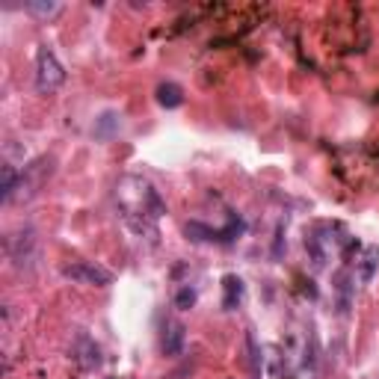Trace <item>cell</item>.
<instances>
[{
	"label": "cell",
	"mask_w": 379,
	"mask_h": 379,
	"mask_svg": "<svg viewBox=\"0 0 379 379\" xmlns=\"http://www.w3.org/2000/svg\"><path fill=\"white\" fill-rule=\"evenodd\" d=\"M116 202L121 208L125 222L137 234H146V231L158 234L154 222L166 214V205L151 181H146V178H140V175H125L116 184Z\"/></svg>",
	"instance_id": "obj_1"
},
{
	"label": "cell",
	"mask_w": 379,
	"mask_h": 379,
	"mask_svg": "<svg viewBox=\"0 0 379 379\" xmlns=\"http://www.w3.org/2000/svg\"><path fill=\"white\" fill-rule=\"evenodd\" d=\"M65 83V69L51 48L36 51V89L42 95H51Z\"/></svg>",
	"instance_id": "obj_2"
},
{
	"label": "cell",
	"mask_w": 379,
	"mask_h": 379,
	"mask_svg": "<svg viewBox=\"0 0 379 379\" xmlns=\"http://www.w3.org/2000/svg\"><path fill=\"white\" fill-rule=\"evenodd\" d=\"M62 276L71 278L77 285H95V287L113 285V273L104 270V267L95 264V261H74L69 267H62Z\"/></svg>",
	"instance_id": "obj_3"
},
{
	"label": "cell",
	"mask_w": 379,
	"mask_h": 379,
	"mask_svg": "<svg viewBox=\"0 0 379 379\" xmlns=\"http://www.w3.org/2000/svg\"><path fill=\"white\" fill-rule=\"evenodd\" d=\"M74 362L81 364L83 371H95V367L101 364V350H98V344L89 335H77V341H74Z\"/></svg>",
	"instance_id": "obj_4"
},
{
	"label": "cell",
	"mask_w": 379,
	"mask_h": 379,
	"mask_svg": "<svg viewBox=\"0 0 379 379\" xmlns=\"http://www.w3.org/2000/svg\"><path fill=\"white\" fill-rule=\"evenodd\" d=\"M184 323H178V320H172V323H166V329H163V355H169V359H175V355H181L184 353V341H187V335H184Z\"/></svg>",
	"instance_id": "obj_5"
},
{
	"label": "cell",
	"mask_w": 379,
	"mask_h": 379,
	"mask_svg": "<svg viewBox=\"0 0 379 379\" xmlns=\"http://www.w3.org/2000/svg\"><path fill=\"white\" fill-rule=\"evenodd\" d=\"M240 299H243V278L240 276H222V308H237L240 305Z\"/></svg>",
	"instance_id": "obj_6"
},
{
	"label": "cell",
	"mask_w": 379,
	"mask_h": 379,
	"mask_svg": "<svg viewBox=\"0 0 379 379\" xmlns=\"http://www.w3.org/2000/svg\"><path fill=\"white\" fill-rule=\"evenodd\" d=\"M33 246H36V231L33 228H24L18 237H12V258L18 267H24V258L33 252Z\"/></svg>",
	"instance_id": "obj_7"
},
{
	"label": "cell",
	"mask_w": 379,
	"mask_h": 379,
	"mask_svg": "<svg viewBox=\"0 0 379 379\" xmlns=\"http://www.w3.org/2000/svg\"><path fill=\"white\" fill-rule=\"evenodd\" d=\"M18 187H21V175L15 172V166L3 163V169H0V199H3V202H12Z\"/></svg>",
	"instance_id": "obj_8"
},
{
	"label": "cell",
	"mask_w": 379,
	"mask_h": 379,
	"mask_svg": "<svg viewBox=\"0 0 379 379\" xmlns=\"http://www.w3.org/2000/svg\"><path fill=\"white\" fill-rule=\"evenodd\" d=\"M158 104L166 107V110H175L184 104V92L178 83H160L158 86Z\"/></svg>",
	"instance_id": "obj_9"
},
{
	"label": "cell",
	"mask_w": 379,
	"mask_h": 379,
	"mask_svg": "<svg viewBox=\"0 0 379 379\" xmlns=\"http://www.w3.org/2000/svg\"><path fill=\"white\" fill-rule=\"evenodd\" d=\"M121 125V116L113 113V110H107V113H101V119L95 121V137L98 140H110L113 137V130H119Z\"/></svg>",
	"instance_id": "obj_10"
},
{
	"label": "cell",
	"mask_w": 379,
	"mask_h": 379,
	"mask_svg": "<svg viewBox=\"0 0 379 379\" xmlns=\"http://www.w3.org/2000/svg\"><path fill=\"white\" fill-rule=\"evenodd\" d=\"M187 237L190 240H217V228H210V226H205V222H187Z\"/></svg>",
	"instance_id": "obj_11"
},
{
	"label": "cell",
	"mask_w": 379,
	"mask_h": 379,
	"mask_svg": "<svg viewBox=\"0 0 379 379\" xmlns=\"http://www.w3.org/2000/svg\"><path fill=\"white\" fill-rule=\"evenodd\" d=\"M362 261H364V264H362V278H364V282H371V278H373V270H376V264H379V249L371 246V249L364 252V258H362Z\"/></svg>",
	"instance_id": "obj_12"
},
{
	"label": "cell",
	"mask_w": 379,
	"mask_h": 379,
	"mask_svg": "<svg viewBox=\"0 0 379 379\" xmlns=\"http://www.w3.org/2000/svg\"><path fill=\"white\" fill-rule=\"evenodd\" d=\"M193 305H196V291H193V287H190V285H184L181 291L175 294V308H181V311H190Z\"/></svg>",
	"instance_id": "obj_13"
},
{
	"label": "cell",
	"mask_w": 379,
	"mask_h": 379,
	"mask_svg": "<svg viewBox=\"0 0 379 379\" xmlns=\"http://www.w3.org/2000/svg\"><path fill=\"white\" fill-rule=\"evenodd\" d=\"M246 347H249V359H252V373L261 376V350H258V341H255L252 332H246Z\"/></svg>",
	"instance_id": "obj_14"
},
{
	"label": "cell",
	"mask_w": 379,
	"mask_h": 379,
	"mask_svg": "<svg viewBox=\"0 0 379 379\" xmlns=\"http://www.w3.org/2000/svg\"><path fill=\"white\" fill-rule=\"evenodd\" d=\"M27 12L39 18H53L60 12V3H27Z\"/></svg>",
	"instance_id": "obj_15"
}]
</instances>
